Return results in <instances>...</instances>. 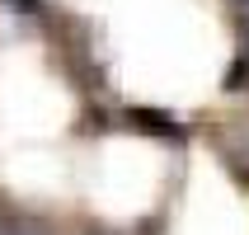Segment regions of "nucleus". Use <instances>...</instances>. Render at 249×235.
I'll return each instance as SVG.
<instances>
[{
  "label": "nucleus",
  "instance_id": "2",
  "mask_svg": "<svg viewBox=\"0 0 249 235\" xmlns=\"http://www.w3.org/2000/svg\"><path fill=\"white\" fill-rule=\"evenodd\" d=\"M235 5H240V10H249V0H235Z\"/></svg>",
  "mask_w": 249,
  "mask_h": 235
},
{
  "label": "nucleus",
  "instance_id": "1",
  "mask_svg": "<svg viewBox=\"0 0 249 235\" xmlns=\"http://www.w3.org/2000/svg\"><path fill=\"white\" fill-rule=\"evenodd\" d=\"M14 5H19V14H38L42 10V0H14Z\"/></svg>",
  "mask_w": 249,
  "mask_h": 235
}]
</instances>
